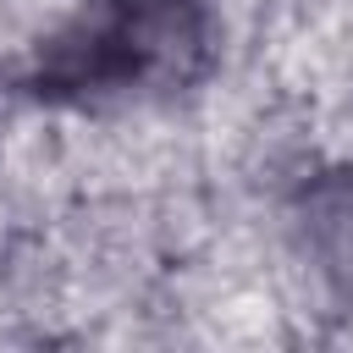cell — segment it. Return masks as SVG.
Instances as JSON below:
<instances>
[{
	"label": "cell",
	"instance_id": "6da1fadb",
	"mask_svg": "<svg viewBox=\"0 0 353 353\" xmlns=\"http://www.w3.org/2000/svg\"><path fill=\"white\" fill-rule=\"evenodd\" d=\"M292 248L314 287L353 309V165L314 171L292 199Z\"/></svg>",
	"mask_w": 353,
	"mask_h": 353
}]
</instances>
